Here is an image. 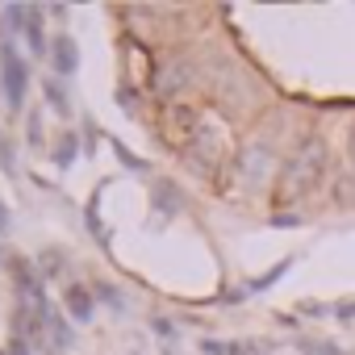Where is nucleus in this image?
<instances>
[{"instance_id":"obj_1","label":"nucleus","mask_w":355,"mask_h":355,"mask_svg":"<svg viewBox=\"0 0 355 355\" xmlns=\"http://www.w3.org/2000/svg\"><path fill=\"white\" fill-rule=\"evenodd\" d=\"M0 84H5L9 109L26 105V96H30V63L21 59V51L13 42H0Z\"/></svg>"},{"instance_id":"obj_2","label":"nucleus","mask_w":355,"mask_h":355,"mask_svg":"<svg viewBox=\"0 0 355 355\" xmlns=\"http://www.w3.org/2000/svg\"><path fill=\"white\" fill-rule=\"evenodd\" d=\"M322 163H326L322 142H309V146L288 163L284 180H280V193H284V197H301V193H309V189L318 184V175H322Z\"/></svg>"},{"instance_id":"obj_3","label":"nucleus","mask_w":355,"mask_h":355,"mask_svg":"<svg viewBox=\"0 0 355 355\" xmlns=\"http://www.w3.org/2000/svg\"><path fill=\"white\" fill-rule=\"evenodd\" d=\"M46 59H51V67H55V80L76 76V67H80V46H76V38H71V34H55Z\"/></svg>"},{"instance_id":"obj_4","label":"nucleus","mask_w":355,"mask_h":355,"mask_svg":"<svg viewBox=\"0 0 355 355\" xmlns=\"http://www.w3.org/2000/svg\"><path fill=\"white\" fill-rule=\"evenodd\" d=\"M63 309H67L76 322H92L96 301H92V293H88L84 284H67V288H63Z\"/></svg>"},{"instance_id":"obj_5","label":"nucleus","mask_w":355,"mask_h":355,"mask_svg":"<svg viewBox=\"0 0 355 355\" xmlns=\"http://www.w3.org/2000/svg\"><path fill=\"white\" fill-rule=\"evenodd\" d=\"M26 51L30 55H51V46H46V34H42V9H34L30 5V17H26Z\"/></svg>"},{"instance_id":"obj_6","label":"nucleus","mask_w":355,"mask_h":355,"mask_svg":"<svg viewBox=\"0 0 355 355\" xmlns=\"http://www.w3.org/2000/svg\"><path fill=\"white\" fill-rule=\"evenodd\" d=\"M189 76H193V71H189V63H175V67H167V71L159 76V92H163V96H175V92H180V88L189 84Z\"/></svg>"},{"instance_id":"obj_7","label":"nucleus","mask_w":355,"mask_h":355,"mask_svg":"<svg viewBox=\"0 0 355 355\" xmlns=\"http://www.w3.org/2000/svg\"><path fill=\"white\" fill-rule=\"evenodd\" d=\"M201 351L205 355H251L255 347L251 343H234V338H201Z\"/></svg>"},{"instance_id":"obj_8","label":"nucleus","mask_w":355,"mask_h":355,"mask_svg":"<svg viewBox=\"0 0 355 355\" xmlns=\"http://www.w3.org/2000/svg\"><path fill=\"white\" fill-rule=\"evenodd\" d=\"M42 92H46V105H51L59 117H67V113H71V101H67V88H63V80H55V76H51V80L42 84Z\"/></svg>"},{"instance_id":"obj_9","label":"nucleus","mask_w":355,"mask_h":355,"mask_svg":"<svg viewBox=\"0 0 355 355\" xmlns=\"http://www.w3.org/2000/svg\"><path fill=\"white\" fill-rule=\"evenodd\" d=\"M76 150H80V138H76V134H59L55 155H51V159H55V167H59V171H67V167L76 163Z\"/></svg>"},{"instance_id":"obj_10","label":"nucleus","mask_w":355,"mask_h":355,"mask_svg":"<svg viewBox=\"0 0 355 355\" xmlns=\"http://www.w3.org/2000/svg\"><path fill=\"white\" fill-rule=\"evenodd\" d=\"M288 268H293V259H280V263H276V268H268L263 276L247 280V297H251V293H268V288H272V284H276V280H280V276L288 272Z\"/></svg>"},{"instance_id":"obj_11","label":"nucleus","mask_w":355,"mask_h":355,"mask_svg":"<svg viewBox=\"0 0 355 355\" xmlns=\"http://www.w3.org/2000/svg\"><path fill=\"white\" fill-rule=\"evenodd\" d=\"M155 205H159V214H175L180 209V193H175V184H155Z\"/></svg>"},{"instance_id":"obj_12","label":"nucleus","mask_w":355,"mask_h":355,"mask_svg":"<svg viewBox=\"0 0 355 355\" xmlns=\"http://www.w3.org/2000/svg\"><path fill=\"white\" fill-rule=\"evenodd\" d=\"M46 334H51V343H55L59 351H67V347H71V330L63 326V318H51V313H46Z\"/></svg>"},{"instance_id":"obj_13","label":"nucleus","mask_w":355,"mask_h":355,"mask_svg":"<svg viewBox=\"0 0 355 355\" xmlns=\"http://www.w3.org/2000/svg\"><path fill=\"white\" fill-rule=\"evenodd\" d=\"M301 351L305 355H343L338 343H330V338H301Z\"/></svg>"},{"instance_id":"obj_14","label":"nucleus","mask_w":355,"mask_h":355,"mask_svg":"<svg viewBox=\"0 0 355 355\" xmlns=\"http://www.w3.org/2000/svg\"><path fill=\"white\" fill-rule=\"evenodd\" d=\"M113 150H117V159H121V163H125V167H130V171H146V163H142V159H138V155H134V150H125V146H121V142H113Z\"/></svg>"},{"instance_id":"obj_15","label":"nucleus","mask_w":355,"mask_h":355,"mask_svg":"<svg viewBox=\"0 0 355 355\" xmlns=\"http://www.w3.org/2000/svg\"><path fill=\"white\" fill-rule=\"evenodd\" d=\"M42 272H46V276H59V272H63V251H46Z\"/></svg>"},{"instance_id":"obj_16","label":"nucleus","mask_w":355,"mask_h":355,"mask_svg":"<svg viewBox=\"0 0 355 355\" xmlns=\"http://www.w3.org/2000/svg\"><path fill=\"white\" fill-rule=\"evenodd\" d=\"M272 226L276 230H293V226H301V218L297 214H272Z\"/></svg>"},{"instance_id":"obj_17","label":"nucleus","mask_w":355,"mask_h":355,"mask_svg":"<svg viewBox=\"0 0 355 355\" xmlns=\"http://www.w3.org/2000/svg\"><path fill=\"white\" fill-rule=\"evenodd\" d=\"M38 142H42V117L34 113L30 117V146H38Z\"/></svg>"},{"instance_id":"obj_18","label":"nucleus","mask_w":355,"mask_h":355,"mask_svg":"<svg viewBox=\"0 0 355 355\" xmlns=\"http://www.w3.org/2000/svg\"><path fill=\"white\" fill-rule=\"evenodd\" d=\"M334 318H338V322H351V318H355V301H343V305H334Z\"/></svg>"},{"instance_id":"obj_19","label":"nucleus","mask_w":355,"mask_h":355,"mask_svg":"<svg viewBox=\"0 0 355 355\" xmlns=\"http://www.w3.org/2000/svg\"><path fill=\"white\" fill-rule=\"evenodd\" d=\"M101 297H105V301H109L113 309H125V301H121V297H117V293H113L109 284H101Z\"/></svg>"},{"instance_id":"obj_20","label":"nucleus","mask_w":355,"mask_h":355,"mask_svg":"<svg viewBox=\"0 0 355 355\" xmlns=\"http://www.w3.org/2000/svg\"><path fill=\"white\" fill-rule=\"evenodd\" d=\"M297 309H301V313H309V318H318V313H326V305H318V301H301Z\"/></svg>"},{"instance_id":"obj_21","label":"nucleus","mask_w":355,"mask_h":355,"mask_svg":"<svg viewBox=\"0 0 355 355\" xmlns=\"http://www.w3.org/2000/svg\"><path fill=\"white\" fill-rule=\"evenodd\" d=\"M9 222H13V218H9V205H5V201H0V234H5V230H9Z\"/></svg>"},{"instance_id":"obj_22","label":"nucleus","mask_w":355,"mask_h":355,"mask_svg":"<svg viewBox=\"0 0 355 355\" xmlns=\"http://www.w3.org/2000/svg\"><path fill=\"white\" fill-rule=\"evenodd\" d=\"M155 330H159V334H167V338H171V334H175V330H171V322H167V318H159V322H155Z\"/></svg>"},{"instance_id":"obj_23","label":"nucleus","mask_w":355,"mask_h":355,"mask_svg":"<svg viewBox=\"0 0 355 355\" xmlns=\"http://www.w3.org/2000/svg\"><path fill=\"white\" fill-rule=\"evenodd\" d=\"M0 355H9V351H0Z\"/></svg>"}]
</instances>
